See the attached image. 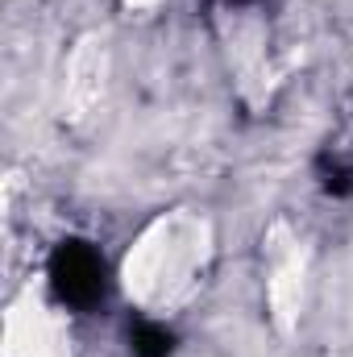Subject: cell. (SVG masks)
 Returning a JSON list of instances; mask_svg holds the SVG:
<instances>
[{"mask_svg":"<svg viewBox=\"0 0 353 357\" xmlns=\"http://www.w3.org/2000/svg\"><path fill=\"white\" fill-rule=\"evenodd\" d=\"M229 4H250V0H229Z\"/></svg>","mask_w":353,"mask_h":357,"instance_id":"3957f363","label":"cell"},{"mask_svg":"<svg viewBox=\"0 0 353 357\" xmlns=\"http://www.w3.org/2000/svg\"><path fill=\"white\" fill-rule=\"evenodd\" d=\"M46 274H50V291L59 295V303H67L75 312H91L108 295V266H104L100 250L88 241H63L50 254Z\"/></svg>","mask_w":353,"mask_h":357,"instance_id":"6da1fadb","label":"cell"},{"mask_svg":"<svg viewBox=\"0 0 353 357\" xmlns=\"http://www.w3.org/2000/svg\"><path fill=\"white\" fill-rule=\"evenodd\" d=\"M129 354L133 357H171L175 354V333L154 324V320H133L129 324Z\"/></svg>","mask_w":353,"mask_h":357,"instance_id":"7a4b0ae2","label":"cell"}]
</instances>
